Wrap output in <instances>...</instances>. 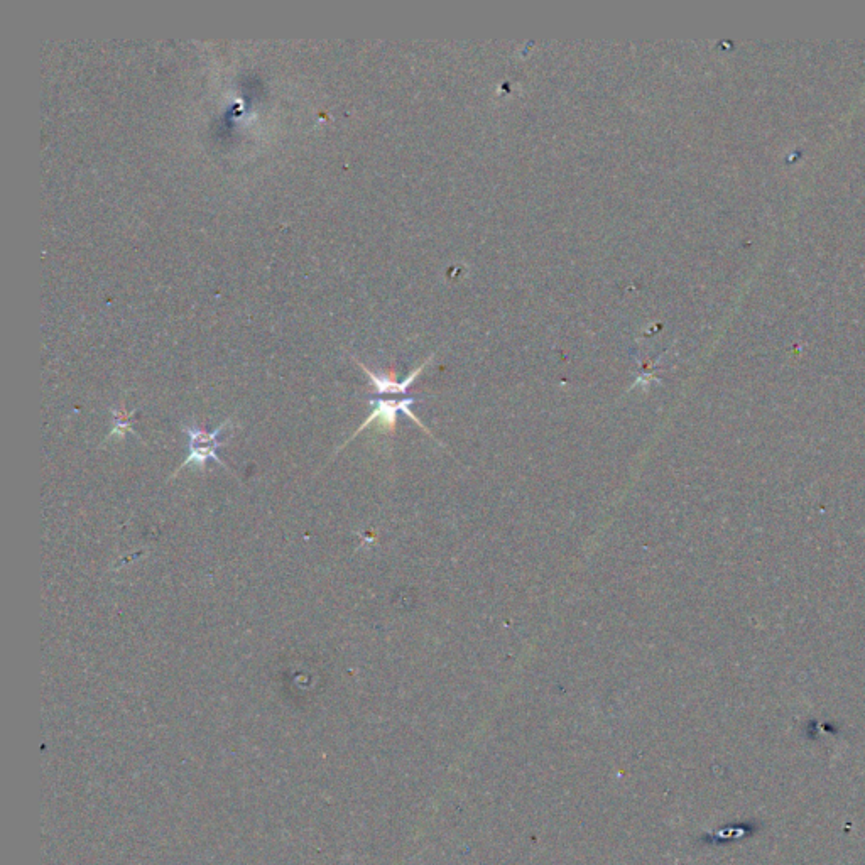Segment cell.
<instances>
[{
  "mask_svg": "<svg viewBox=\"0 0 865 865\" xmlns=\"http://www.w3.org/2000/svg\"><path fill=\"white\" fill-rule=\"evenodd\" d=\"M227 425H230V419H227L225 423L218 426L217 430L210 431V433L202 430V428H196V426L183 425V431L188 435V457H186L185 462L181 463V467L176 470L175 474L171 475V479L180 474L181 470H185L188 465L205 468L208 460H215V462L220 463V467H224L227 472L232 474V470L217 455L218 448L225 447L222 441H218V436L227 428Z\"/></svg>",
  "mask_w": 865,
  "mask_h": 865,
  "instance_id": "obj_1",
  "label": "cell"
},
{
  "mask_svg": "<svg viewBox=\"0 0 865 865\" xmlns=\"http://www.w3.org/2000/svg\"><path fill=\"white\" fill-rule=\"evenodd\" d=\"M416 403V399L408 398V399H399V401H392V399H379V401H374V411L370 413L369 418L365 419L362 426H359V430L355 431L354 435L350 436V440H347V443L355 440V436L362 433V431L370 428L372 423H377V425L381 426L382 430L387 431V433H394L396 430V418H398L399 413H404L408 418L413 419L414 423L421 428V430L426 431L428 435L431 436L430 430L423 426V423L419 421L416 416H414L413 411H411V404ZM345 443V445H347ZM343 445V447H345ZM342 447V448H343ZM340 448V450H342ZM337 450V453L340 452Z\"/></svg>",
  "mask_w": 865,
  "mask_h": 865,
  "instance_id": "obj_2",
  "label": "cell"
},
{
  "mask_svg": "<svg viewBox=\"0 0 865 865\" xmlns=\"http://www.w3.org/2000/svg\"><path fill=\"white\" fill-rule=\"evenodd\" d=\"M431 359L426 360L425 364L419 365L418 369L413 370L411 374H409L403 382H398L394 377H386V376H377L374 374L372 370L367 369L364 364H359L362 369H364L365 374L370 377V382H372V386L376 389L377 394H406L408 392L409 386L416 381V377L425 370L426 365L430 364Z\"/></svg>",
  "mask_w": 865,
  "mask_h": 865,
  "instance_id": "obj_3",
  "label": "cell"
},
{
  "mask_svg": "<svg viewBox=\"0 0 865 865\" xmlns=\"http://www.w3.org/2000/svg\"><path fill=\"white\" fill-rule=\"evenodd\" d=\"M134 413H136V411H132V413H124V411L120 413V411H114V430L110 431L107 440H109V438H114V436L124 438L126 433H134V435H136V430H132L131 425H129V418H131Z\"/></svg>",
  "mask_w": 865,
  "mask_h": 865,
  "instance_id": "obj_4",
  "label": "cell"
}]
</instances>
